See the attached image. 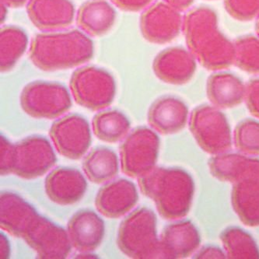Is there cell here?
Masks as SVG:
<instances>
[{"mask_svg":"<svg viewBox=\"0 0 259 259\" xmlns=\"http://www.w3.org/2000/svg\"><path fill=\"white\" fill-rule=\"evenodd\" d=\"M160 139L147 127L133 130L120 147L121 170L131 178H141L155 168Z\"/></svg>","mask_w":259,"mask_h":259,"instance_id":"ba28073f","label":"cell"},{"mask_svg":"<svg viewBox=\"0 0 259 259\" xmlns=\"http://www.w3.org/2000/svg\"><path fill=\"white\" fill-rule=\"evenodd\" d=\"M231 201L242 223L248 227H258L259 179L249 178L234 184Z\"/></svg>","mask_w":259,"mask_h":259,"instance_id":"cb8c5ba5","label":"cell"},{"mask_svg":"<svg viewBox=\"0 0 259 259\" xmlns=\"http://www.w3.org/2000/svg\"><path fill=\"white\" fill-rule=\"evenodd\" d=\"M10 244L5 236L1 234V257L7 258L10 256Z\"/></svg>","mask_w":259,"mask_h":259,"instance_id":"8d00e7d4","label":"cell"},{"mask_svg":"<svg viewBox=\"0 0 259 259\" xmlns=\"http://www.w3.org/2000/svg\"><path fill=\"white\" fill-rule=\"evenodd\" d=\"M160 241L163 258H185L198 249L201 239L196 227L187 221L167 226Z\"/></svg>","mask_w":259,"mask_h":259,"instance_id":"ffe728a7","label":"cell"},{"mask_svg":"<svg viewBox=\"0 0 259 259\" xmlns=\"http://www.w3.org/2000/svg\"><path fill=\"white\" fill-rule=\"evenodd\" d=\"M115 19V9L106 0H90L79 7L76 22L87 34L98 37L112 28Z\"/></svg>","mask_w":259,"mask_h":259,"instance_id":"603a6c76","label":"cell"},{"mask_svg":"<svg viewBox=\"0 0 259 259\" xmlns=\"http://www.w3.org/2000/svg\"><path fill=\"white\" fill-rule=\"evenodd\" d=\"M27 11L33 24L46 31L63 30L74 20V6L70 0H30Z\"/></svg>","mask_w":259,"mask_h":259,"instance_id":"5bb4252c","label":"cell"},{"mask_svg":"<svg viewBox=\"0 0 259 259\" xmlns=\"http://www.w3.org/2000/svg\"><path fill=\"white\" fill-rule=\"evenodd\" d=\"M164 1L179 10V11L187 10L193 3V0H164Z\"/></svg>","mask_w":259,"mask_h":259,"instance_id":"d590c367","label":"cell"},{"mask_svg":"<svg viewBox=\"0 0 259 259\" xmlns=\"http://www.w3.org/2000/svg\"><path fill=\"white\" fill-rule=\"evenodd\" d=\"M236 148L244 154L259 155V122L252 119L243 120L234 130Z\"/></svg>","mask_w":259,"mask_h":259,"instance_id":"f546056e","label":"cell"},{"mask_svg":"<svg viewBox=\"0 0 259 259\" xmlns=\"http://www.w3.org/2000/svg\"><path fill=\"white\" fill-rule=\"evenodd\" d=\"M20 105L24 112L35 118L53 119L64 115L72 107L67 89L58 82L34 81L20 95Z\"/></svg>","mask_w":259,"mask_h":259,"instance_id":"52a82bcc","label":"cell"},{"mask_svg":"<svg viewBox=\"0 0 259 259\" xmlns=\"http://www.w3.org/2000/svg\"><path fill=\"white\" fill-rule=\"evenodd\" d=\"M39 215L28 202L17 194H1L0 227L11 235L22 238Z\"/></svg>","mask_w":259,"mask_h":259,"instance_id":"e0dca14e","label":"cell"},{"mask_svg":"<svg viewBox=\"0 0 259 259\" xmlns=\"http://www.w3.org/2000/svg\"><path fill=\"white\" fill-rule=\"evenodd\" d=\"M28 0H2L3 4L11 8H19L25 5Z\"/></svg>","mask_w":259,"mask_h":259,"instance_id":"74e56055","label":"cell"},{"mask_svg":"<svg viewBox=\"0 0 259 259\" xmlns=\"http://www.w3.org/2000/svg\"><path fill=\"white\" fill-rule=\"evenodd\" d=\"M189 128L199 147L212 155L231 149V128L225 115L217 107L201 105L191 114Z\"/></svg>","mask_w":259,"mask_h":259,"instance_id":"8992f818","label":"cell"},{"mask_svg":"<svg viewBox=\"0 0 259 259\" xmlns=\"http://www.w3.org/2000/svg\"><path fill=\"white\" fill-rule=\"evenodd\" d=\"M70 89L78 105L91 111H99L109 107L115 99L116 82L105 69L85 66L72 73Z\"/></svg>","mask_w":259,"mask_h":259,"instance_id":"5b68a950","label":"cell"},{"mask_svg":"<svg viewBox=\"0 0 259 259\" xmlns=\"http://www.w3.org/2000/svg\"><path fill=\"white\" fill-rule=\"evenodd\" d=\"M6 15H7V10H6V5L2 3V6H1V20L4 21L5 19Z\"/></svg>","mask_w":259,"mask_h":259,"instance_id":"f35d334b","label":"cell"},{"mask_svg":"<svg viewBox=\"0 0 259 259\" xmlns=\"http://www.w3.org/2000/svg\"><path fill=\"white\" fill-rule=\"evenodd\" d=\"M93 55L92 40L78 30L37 34L29 52L34 66L49 72L80 66Z\"/></svg>","mask_w":259,"mask_h":259,"instance_id":"3957f363","label":"cell"},{"mask_svg":"<svg viewBox=\"0 0 259 259\" xmlns=\"http://www.w3.org/2000/svg\"><path fill=\"white\" fill-rule=\"evenodd\" d=\"M93 130L101 141L115 143L126 137L130 121L123 113L117 110L101 111L94 117Z\"/></svg>","mask_w":259,"mask_h":259,"instance_id":"484cf974","label":"cell"},{"mask_svg":"<svg viewBox=\"0 0 259 259\" xmlns=\"http://www.w3.org/2000/svg\"><path fill=\"white\" fill-rule=\"evenodd\" d=\"M256 31H257V37H259V17L257 18V24H256Z\"/></svg>","mask_w":259,"mask_h":259,"instance_id":"ab89813d","label":"cell"},{"mask_svg":"<svg viewBox=\"0 0 259 259\" xmlns=\"http://www.w3.org/2000/svg\"><path fill=\"white\" fill-rule=\"evenodd\" d=\"M82 169L93 183H105L118 175V157L110 149L105 147L95 149L85 157L82 162Z\"/></svg>","mask_w":259,"mask_h":259,"instance_id":"d4e9b609","label":"cell"},{"mask_svg":"<svg viewBox=\"0 0 259 259\" xmlns=\"http://www.w3.org/2000/svg\"><path fill=\"white\" fill-rule=\"evenodd\" d=\"M207 96L218 108L239 105L245 98L246 86L240 78L228 72L212 75L207 81Z\"/></svg>","mask_w":259,"mask_h":259,"instance_id":"7402d4cb","label":"cell"},{"mask_svg":"<svg viewBox=\"0 0 259 259\" xmlns=\"http://www.w3.org/2000/svg\"><path fill=\"white\" fill-rule=\"evenodd\" d=\"M212 176L222 182L234 184L249 179H259V160L238 153L215 155L209 161Z\"/></svg>","mask_w":259,"mask_h":259,"instance_id":"44dd1931","label":"cell"},{"mask_svg":"<svg viewBox=\"0 0 259 259\" xmlns=\"http://www.w3.org/2000/svg\"><path fill=\"white\" fill-rule=\"evenodd\" d=\"M118 247L132 258H163L157 238V217L147 208H140L125 218L118 231Z\"/></svg>","mask_w":259,"mask_h":259,"instance_id":"277c9868","label":"cell"},{"mask_svg":"<svg viewBox=\"0 0 259 259\" xmlns=\"http://www.w3.org/2000/svg\"><path fill=\"white\" fill-rule=\"evenodd\" d=\"M49 134L58 152L71 160L80 159L91 144L89 123L80 115L60 118L52 125Z\"/></svg>","mask_w":259,"mask_h":259,"instance_id":"30bf717a","label":"cell"},{"mask_svg":"<svg viewBox=\"0 0 259 259\" xmlns=\"http://www.w3.org/2000/svg\"><path fill=\"white\" fill-rule=\"evenodd\" d=\"M27 34L22 29L14 26L4 27L0 32V66L2 72L11 70L25 53Z\"/></svg>","mask_w":259,"mask_h":259,"instance_id":"4316f807","label":"cell"},{"mask_svg":"<svg viewBox=\"0 0 259 259\" xmlns=\"http://www.w3.org/2000/svg\"><path fill=\"white\" fill-rule=\"evenodd\" d=\"M244 100L250 112L259 118V79H252L246 85Z\"/></svg>","mask_w":259,"mask_h":259,"instance_id":"1f68e13d","label":"cell"},{"mask_svg":"<svg viewBox=\"0 0 259 259\" xmlns=\"http://www.w3.org/2000/svg\"><path fill=\"white\" fill-rule=\"evenodd\" d=\"M221 240L228 258H259V249L250 234L238 227L223 231Z\"/></svg>","mask_w":259,"mask_h":259,"instance_id":"83f0119b","label":"cell"},{"mask_svg":"<svg viewBox=\"0 0 259 259\" xmlns=\"http://www.w3.org/2000/svg\"><path fill=\"white\" fill-rule=\"evenodd\" d=\"M153 69L156 76L163 82L185 84L195 74L196 59L189 51L182 48H169L156 56Z\"/></svg>","mask_w":259,"mask_h":259,"instance_id":"4fadbf2b","label":"cell"},{"mask_svg":"<svg viewBox=\"0 0 259 259\" xmlns=\"http://www.w3.org/2000/svg\"><path fill=\"white\" fill-rule=\"evenodd\" d=\"M177 9L166 2H157L147 9L140 18V29L146 40L153 44L170 42L183 25Z\"/></svg>","mask_w":259,"mask_h":259,"instance_id":"7c38bea8","label":"cell"},{"mask_svg":"<svg viewBox=\"0 0 259 259\" xmlns=\"http://www.w3.org/2000/svg\"><path fill=\"white\" fill-rule=\"evenodd\" d=\"M234 64L245 72L259 73V37L244 36L234 42Z\"/></svg>","mask_w":259,"mask_h":259,"instance_id":"f1b7e54d","label":"cell"},{"mask_svg":"<svg viewBox=\"0 0 259 259\" xmlns=\"http://www.w3.org/2000/svg\"><path fill=\"white\" fill-rule=\"evenodd\" d=\"M45 187L50 200L59 205H69L82 199L88 184L79 170L60 167L48 175Z\"/></svg>","mask_w":259,"mask_h":259,"instance_id":"2e32d148","label":"cell"},{"mask_svg":"<svg viewBox=\"0 0 259 259\" xmlns=\"http://www.w3.org/2000/svg\"><path fill=\"white\" fill-rule=\"evenodd\" d=\"M217 14L207 7L189 11L183 20L189 51L201 65L209 70H221L234 64L235 46L218 27Z\"/></svg>","mask_w":259,"mask_h":259,"instance_id":"6da1fadb","label":"cell"},{"mask_svg":"<svg viewBox=\"0 0 259 259\" xmlns=\"http://www.w3.org/2000/svg\"><path fill=\"white\" fill-rule=\"evenodd\" d=\"M68 233L72 246L80 252L95 251L105 236V223L91 210L76 212L68 223Z\"/></svg>","mask_w":259,"mask_h":259,"instance_id":"d6986e66","label":"cell"},{"mask_svg":"<svg viewBox=\"0 0 259 259\" xmlns=\"http://www.w3.org/2000/svg\"><path fill=\"white\" fill-rule=\"evenodd\" d=\"M138 200V192L134 184L126 179H119L100 189L95 205L103 215L117 219L128 213Z\"/></svg>","mask_w":259,"mask_h":259,"instance_id":"9a60e30c","label":"cell"},{"mask_svg":"<svg viewBox=\"0 0 259 259\" xmlns=\"http://www.w3.org/2000/svg\"><path fill=\"white\" fill-rule=\"evenodd\" d=\"M139 185L143 195L154 201L163 219H182L189 213L195 184L185 170L155 167L150 173L139 178Z\"/></svg>","mask_w":259,"mask_h":259,"instance_id":"7a4b0ae2","label":"cell"},{"mask_svg":"<svg viewBox=\"0 0 259 259\" xmlns=\"http://www.w3.org/2000/svg\"><path fill=\"white\" fill-rule=\"evenodd\" d=\"M22 238L37 252L39 258H66L71 251L69 234L41 215L34 221Z\"/></svg>","mask_w":259,"mask_h":259,"instance_id":"8fae6325","label":"cell"},{"mask_svg":"<svg viewBox=\"0 0 259 259\" xmlns=\"http://www.w3.org/2000/svg\"><path fill=\"white\" fill-rule=\"evenodd\" d=\"M225 8L230 15L239 20L259 17V0H225Z\"/></svg>","mask_w":259,"mask_h":259,"instance_id":"4dcf8cb0","label":"cell"},{"mask_svg":"<svg viewBox=\"0 0 259 259\" xmlns=\"http://www.w3.org/2000/svg\"><path fill=\"white\" fill-rule=\"evenodd\" d=\"M189 109L185 103L174 96H163L153 103L148 112L150 126L163 135L175 134L185 128Z\"/></svg>","mask_w":259,"mask_h":259,"instance_id":"ac0fdd59","label":"cell"},{"mask_svg":"<svg viewBox=\"0 0 259 259\" xmlns=\"http://www.w3.org/2000/svg\"><path fill=\"white\" fill-rule=\"evenodd\" d=\"M56 163L53 147L43 137H29L14 145L13 174L21 179L43 176Z\"/></svg>","mask_w":259,"mask_h":259,"instance_id":"9c48e42d","label":"cell"},{"mask_svg":"<svg viewBox=\"0 0 259 259\" xmlns=\"http://www.w3.org/2000/svg\"><path fill=\"white\" fill-rule=\"evenodd\" d=\"M117 7L128 12H138L148 7L153 0H111Z\"/></svg>","mask_w":259,"mask_h":259,"instance_id":"836d02e7","label":"cell"},{"mask_svg":"<svg viewBox=\"0 0 259 259\" xmlns=\"http://www.w3.org/2000/svg\"><path fill=\"white\" fill-rule=\"evenodd\" d=\"M1 175L13 174V157H14V145L1 136Z\"/></svg>","mask_w":259,"mask_h":259,"instance_id":"d6a6232c","label":"cell"},{"mask_svg":"<svg viewBox=\"0 0 259 259\" xmlns=\"http://www.w3.org/2000/svg\"><path fill=\"white\" fill-rule=\"evenodd\" d=\"M195 258H225L227 254L221 251V248L214 246H207L201 249L195 255Z\"/></svg>","mask_w":259,"mask_h":259,"instance_id":"e575fe53","label":"cell"}]
</instances>
